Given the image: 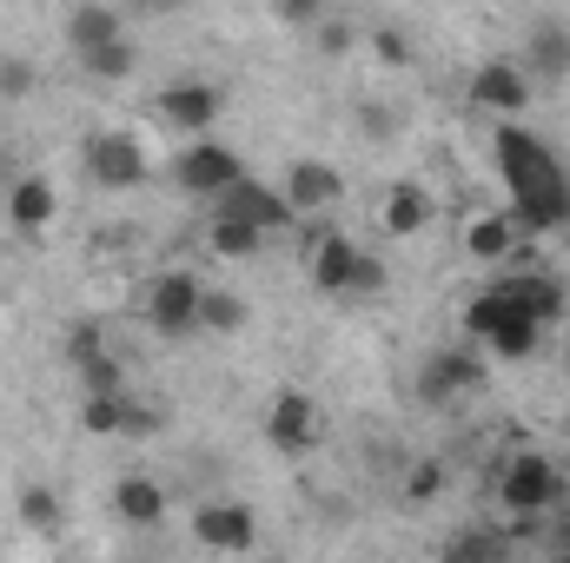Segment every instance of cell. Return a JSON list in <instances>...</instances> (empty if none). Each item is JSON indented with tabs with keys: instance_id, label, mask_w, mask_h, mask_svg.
<instances>
[{
	"instance_id": "cell-1",
	"label": "cell",
	"mask_w": 570,
	"mask_h": 563,
	"mask_svg": "<svg viewBox=\"0 0 570 563\" xmlns=\"http://www.w3.org/2000/svg\"><path fill=\"white\" fill-rule=\"evenodd\" d=\"M498 172H504V192H511V219H518V233L544 239V233H564L570 226V172H564V159L538 140L531 127L498 120Z\"/></svg>"
},
{
	"instance_id": "cell-2",
	"label": "cell",
	"mask_w": 570,
	"mask_h": 563,
	"mask_svg": "<svg viewBox=\"0 0 570 563\" xmlns=\"http://www.w3.org/2000/svg\"><path fill=\"white\" fill-rule=\"evenodd\" d=\"M464 332H471L484 352H498V358H531L538 338H544V325H538L524 305H511L498 285H484V292L464 305Z\"/></svg>"
},
{
	"instance_id": "cell-3",
	"label": "cell",
	"mask_w": 570,
	"mask_h": 563,
	"mask_svg": "<svg viewBox=\"0 0 570 563\" xmlns=\"http://www.w3.org/2000/svg\"><path fill=\"white\" fill-rule=\"evenodd\" d=\"M558 497H564V471L551 464V451H511L504 464H498V504L504 511H518V517H544V511H558Z\"/></svg>"
},
{
	"instance_id": "cell-4",
	"label": "cell",
	"mask_w": 570,
	"mask_h": 563,
	"mask_svg": "<svg viewBox=\"0 0 570 563\" xmlns=\"http://www.w3.org/2000/svg\"><path fill=\"white\" fill-rule=\"evenodd\" d=\"M199 298H206V285L173 266V273H159V279L146 285L140 312L159 338H186V332H199Z\"/></svg>"
},
{
	"instance_id": "cell-5",
	"label": "cell",
	"mask_w": 570,
	"mask_h": 563,
	"mask_svg": "<svg viewBox=\"0 0 570 563\" xmlns=\"http://www.w3.org/2000/svg\"><path fill=\"white\" fill-rule=\"evenodd\" d=\"M478 385H484V358L464 352V345H438V352H425V365H419V405H458Z\"/></svg>"
},
{
	"instance_id": "cell-6",
	"label": "cell",
	"mask_w": 570,
	"mask_h": 563,
	"mask_svg": "<svg viewBox=\"0 0 570 563\" xmlns=\"http://www.w3.org/2000/svg\"><path fill=\"white\" fill-rule=\"evenodd\" d=\"M531 93H538V80H531L524 60H484L471 73V107L491 113V120H518L531 107Z\"/></svg>"
},
{
	"instance_id": "cell-7",
	"label": "cell",
	"mask_w": 570,
	"mask_h": 563,
	"mask_svg": "<svg viewBox=\"0 0 570 563\" xmlns=\"http://www.w3.org/2000/svg\"><path fill=\"white\" fill-rule=\"evenodd\" d=\"M173 179H179V192H199V199H219V192H226L233 179H246V166H239V152H233L226 140H206V134H199V140H193L186 152H179V166H173Z\"/></svg>"
},
{
	"instance_id": "cell-8",
	"label": "cell",
	"mask_w": 570,
	"mask_h": 563,
	"mask_svg": "<svg viewBox=\"0 0 570 563\" xmlns=\"http://www.w3.org/2000/svg\"><path fill=\"white\" fill-rule=\"evenodd\" d=\"M193 537L206 551H253L259 544V511L239 504V497H213V504L193 511Z\"/></svg>"
},
{
	"instance_id": "cell-9",
	"label": "cell",
	"mask_w": 570,
	"mask_h": 563,
	"mask_svg": "<svg viewBox=\"0 0 570 563\" xmlns=\"http://www.w3.org/2000/svg\"><path fill=\"white\" fill-rule=\"evenodd\" d=\"M358 266H365V246H352L345 233H318L305 246V279L332 298H352L358 292Z\"/></svg>"
},
{
	"instance_id": "cell-10",
	"label": "cell",
	"mask_w": 570,
	"mask_h": 563,
	"mask_svg": "<svg viewBox=\"0 0 570 563\" xmlns=\"http://www.w3.org/2000/svg\"><path fill=\"white\" fill-rule=\"evenodd\" d=\"M318 431H325V418H318V398H312V392H279V398L266 405V444L285 451V457L312 451Z\"/></svg>"
},
{
	"instance_id": "cell-11",
	"label": "cell",
	"mask_w": 570,
	"mask_h": 563,
	"mask_svg": "<svg viewBox=\"0 0 570 563\" xmlns=\"http://www.w3.org/2000/svg\"><path fill=\"white\" fill-rule=\"evenodd\" d=\"M219 113H226V93H219L213 80H179V87H166V93H159V120H166V127H179L186 140L213 134V127H219Z\"/></svg>"
},
{
	"instance_id": "cell-12",
	"label": "cell",
	"mask_w": 570,
	"mask_h": 563,
	"mask_svg": "<svg viewBox=\"0 0 570 563\" xmlns=\"http://www.w3.org/2000/svg\"><path fill=\"white\" fill-rule=\"evenodd\" d=\"M87 172L107 186V192H127V186H140L146 179V152L134 134H94L87 140Z\"/></svg>"
},
{
	"instance_id": "cell-13",
	"label": "cell",
	"mask_w": 570,
	"mask_h": 563,
	"mask_svg": "<svg viewBox=\"0 0 570 563\" xmlns=\"http://www.w3.org/2000/svg\"><path fill=\"white\" fill-rule=\"evenodd\" d=\"M279 192L292 199V213H332V206L345 199V172H338L332 159H292Z\"/></svg>"
},
{
	"instance_id": "cell-14",
	"label": "cell",
	"mask_w": 570,
	"mask_h": 563,
	"mask_svg": "<svg viewBox=\"0 0 570 563\" xmlns=\"http://www.w3.org/2000/svg\"><path fill=\"white\" fill-rule=\"evenodd\" d=\"M219 213H239V219H253V226H266V233H285V226L298 219L279 186H259V179H233V186L219 192Z\"/></svg>"
},
{
	"instance_id": "cell-15",
	"label": "cell",
	"mask_w": 570,
	"mask_h": 563,
	"mask_svg": "<svg viewBox=\"0 0 570 563\" xmlns=\"http://www.w3.org/2000/svg\"><path fill=\"white\" fill-rule=\"evenodd\" d=\"M498 292H504L511 305H524L538 325H558V318H564V305H570L564 279H551V273H504V279H498Z\"/></svg>"
},
{
	"instance_id": "cell-16",
	"label": "cell",
	"mask_w": 570,
	"mask_h": 563,
	"mask_svg": "<svg viewBox=\"0 0 570 563\" xmlns=\"http://www.w3.org/2000/svg\"><path fill=\"white\" fill-rule=\"evenodd\" d=\"M53 213H60V192H53V179H40V172H20V179L7 186V219H13L20 233H47V226H53Z\"/></svg>"
},
{
	"instance_id": "cell-17",
	"label": "cell",
	"mask_w": 570,
	"mask_h": 563,
	"mask_svg": "<svg viewBox=\"0 0 570 563\" xmlns=\"http://www.w3.org/2000/svg\"><path fill=\"white\" fill-rule=\"evenodd\" d=\"M431 213H438V206H431L425 186H419V179H399V186L385 192V206H379V226H385L392 239H419L431 226Z\"/></svg>"
},
{
	"instance_id": "cell-18",
	"label": "cell",
	"mask_w": 570,
	"mask_h": 563,
	"mask_svg": "<svg viewBox=\"0 0 570 563\" xmlns=\"http://www.w3.org/2000/svg\"><path fill=\"white\" fill-rule=\"evenodd\" d=\"M114 511H120V524H134V531H153V524H166V484L159 477H120L114 484Z\"/></svg>"
},
{
	"instance_id": "cell-19",
	"label": "cell",
	"mask_w": 570,
	"mask_h": 563,
	"mask_svg": "<svg viewBox=\"0 0 570 563\" xmlns=\"http://www.w3.org/2000/svg\"><path fill=\"white\" fill-rule=\"evenodd\" d=\"M464 253H471L478 266L511 259V253H518V219H511V213H478V219L464 226Z\"/></svg>"
},
{
	"instance_id": "cell-20",
	"label": "cell",
	"mask_w": 570,
	"mask_h": 563,
	"mask_svg": "<svg viewBox=\"0 0 570 563\" xmlns=\"http://www.w3.org/2000/svg\"><path fill=\"white\" fill-rule=\"evenodd\" d=\"M120 33H127V20H120L107 0H80V7L67 13V40H73V53H94V47L120 40Z\"/></svg>"
},
{
	"instance_id": "cell-21",
	"label": "cell",
	"mask_w": 570,
	"mask_h": 563,
	"mask_svg": "<svg viewBox=\"0 0 570 563\" xmlns=\"http://www.w3.org/2000/svg\"><path fill=\"white\" fill-rule=\"evenodd\" d=\"M524 67H531V80H570V27H558V20L531 27Z\"/></svg>"
},
{
	"instance_id": "cell-22",
	"label": "cell",
	"mask_w": 570,
	"mask_h": 563,
	"mask_svg": "<svg viewBox=\"0 0 570 563\" xmlns=\"http://www.w3.org/2000/svg\"><path fill=\"white\" fill-rule=\"evenodd\" d=\"M259 239H266V226H253V219H239V213H213V226H206V246H213L219 259H253Z\"/></svg>"
},
{
	"instance_id": "cell-23",
	"label": "cell",
	"mask_w": 570,
	"mask_h": 563,
	"mask_svg": "<svg viewBox=\"0 0 570 563\" xmlns=\"http://www.w3.org/2000/svg\"><path fill=\"white\" fill-rule=\"evenodd\" d=\"M127 412H134L127 392H87V398H80V424H87L94 437H120V431H127Z\"/></svg>"
},
{
	"instance_id": "cell-24",
	"label": "cell",
	"mask_w": 570,
	"mask_h": 563,
	"mask_svg": "<svg viewBox=\"0 0 570 563\" xmlns=\"http://www.w3.org/2000/svg\"><path fill=\"white\" fill-rule=\"evenodd\" d=\"M80 67L94 73V80H134V67H140V47L120 33V40H107V47H94V53H80Z\"/></svg>"
},
{
	"instance_id": "cell-25",
	"label": "cell",
	"mask_w": 570,
	"mask_h": 563,
	"mask_svg": "<svg viewBox=\"0 0 570 563\" xmlns=\"http://www.w3.org/2000/svg\"><path fill=\"white\" fill-rule=\"evenodd\" d=\"M246 325V305L233 298V292H213L206 285V298H199V332H239Z\"/></svg>"
},
{
	"instance_id": "cell-26",
	"label": "cell",
	"mask_w": 570,
	"mask_h": 563,
	"mask_svg": "<svg viewBox=\"0 0 570 563\" xmlns=\"http://www.w3.org/2000/svg\"><path fill=\"white\" fill-rule=\"evenodd\" d=\"M73 372H80V385H87V392H127V365H120L114 352H94V358H87V365H73Z\"/></svg>"
},
{
	"instance_id": "cell-27",
	"label": "cell",
	"mask_w": 570,
	"mask_h": 563,
	"mask_svg": "<svg viewBox=\"0 0 570 563\" xmlns=\"http://www.w3.org/2000/svg\"><path fill=\"white\" fill-rule=\"evenodd\" d=\"M20 524L53 531V524H60V497H53L47 484H27V491H20Z\"/></svg>"
},
{
	"instance_id": "cell-28",
	"label": "cell",
	"mask_w": 570,
	"mask_h": 563,
	"mask_svg": "<svg viewBox=\"0 0 570 563\" xmlns=\"http://www.w3.org/2000/svg\"><path fill=\"white\" fill-rule=\"evenodd\" d=\"M511 551V537H498V531H464V537H451L444 544V557L464 563V557H504Z\"/></svg>"
},
{
	"instance_id": "cell-29",
	"label": "cell",
	"mask_w": 570,
	"mask_h": 563,
	"mask_svg": "<svg viewBox=\"0 0 570 563\" xmlns=\"http://www.w3.org/2000/svg\"><path fill=\"white\" fill-rule=\"evenodd\" d=\"M438 491H444V457H425L405 471V504H431Z\"/></svg>"
},
{
	"instance_id": "cell-30",
	"label": "cell",
	"mask_w": 570,
	"mask_h": 563,
	"mask_svg": "<svg viewBox=\"0 0 570 563\" xmlns=\"http://www.w3.org/2000/svg\"><path fill=\"white\" fill-rule=\"evenodd\" d=\"M372 53H379V67H412V40H405V27H372Z\"/></svg>"
},
{
	"instance_id": "cell-31",
	"label": "cell",
	"mask_w": 570,
	"mask_h": 563,
	"mask_svg": "<svg viewBox=\"0 0 570 563\" xmlns=\"http://www.w3.org/2000/svg\"><path fill=\"white\" fill-rule=\"evenodd\" d=\"M33 80H40V73H33L27 60H0V93H7V100H27Z\"/></svg>"
},
{
	"instance_id": "cell-32",
	"label": "cell",
	"mask_w": 570,
	"mask_h": 563,
	"mask_svg": "<svg viewBox=\"0 0 570 563\" xmlns=\"http://www.w3.org/2000/svg\"><path fill=\"white\" fill-rule=\"evenodd\" d=\"M273 13H279L285 27H318L325 20V0H273Z\"/></svg>"
},
{
	"instance_id": "cell-33",
	"label": "cell",
	"mask_w": 570,
	"mask_h": 563,
	"mask_svg": "<svg viewBox=\"0 0 570 563\" xmlns=\"http://www.w3.org/2000/svg\"><path fill=\"white\" fill-rule=\"evenodd\" d=\"M312 33H318V53H352V27L345 20H318Z\"/></svg>"
},
{
	"instance_id": "cell-34",
	"label": "cell",
	"mask_w": 570,
	"mask_h": 563,
	"mask_svg": "<svg viewBox=\"0 0 570 563\" xmlns=\"http://www.w3.org/2000/svg\"><path fill=\"white\" fill-rule=\"evenodd\" d=\"M94 352H107V345H100V332H94V325H80V332H67V358H73V365H87V358H94Z\"/></svg>"
},
{
	"instance_id": "cell-35",
	"label": "cell",
	"mask_w": 570,
	"mask_h": 563,
	"mask_svg": "<svg viewBox=\"0 0 570 563\" xmlns=\"http://www.w3.org/2000/svg\"><path fill=\"white\" fill-rule=\"evenodd\" d=\"M372 292H385V266L365 253V266H358V292H352V298H372Z\"/></svg>"
},
{
	"instance_id": "cell-36",
	"label": "cell",
	"mask_w": 570,
	"mask_h": 563,
	"mask_svg": "<svg viewBox=\"0 0 570 563\" xmlns=\"http://www.w3.org/2000/svg\"><path fill=\"white\" fill-rule=\"evenodd\" d=\"M153 7H179V0H153Z\"/></svg>"
}]
</instances>
